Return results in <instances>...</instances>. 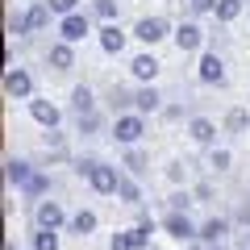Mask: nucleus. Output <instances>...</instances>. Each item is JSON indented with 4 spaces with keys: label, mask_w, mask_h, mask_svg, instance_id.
I'll list each match as a JSON object with an SVG mask.
<instances>
[{
    "label": "nucleus",
    "mask_w": 250,
    "mask_h": 250,
    "mask_svg": "<svg viewBox=\"0 0 250 250\" xmlns=\"http://www.w3.org/2000/svg\"><path fill=\"white\" fill-rule=\"evenodd\" d=\"M71 108H75V113H92V108H96L92 88H75V92H71Z\"/></svg>",
    "instance_id": "obj_20"
},
{
    "label": "nucleus",
    "mask_w": 250,
    "mask_h": 250,
    "mask_svg": "<svg viewBox=\"0 0 250 250\" xmlns=\"http://www.w3.org/2000/svg\"><path fill=\"white\" fill-rule=\"evenodd\" d=\"M34 250H59V233L38 225V233H34Z\"/></svg>",
    "instance_id": "obj_21"
},
{
    "label": "nucleus",
    "mask_w": 250,
    "mask_h": 250,
    "mask_svg": "<svg viewBox=\"0 0 250 250\" xmlns=\"http://www.w3.org/2000/svg\"><path fill=\"white\" fill-rule=\"evenodd\" d=\"M96 13H100L104 21H113V17H117V0H96Z\"/></svg>",
    "instance_id": "obj_31"
},
{
    "label": "nucleus",
    "mask_w": 250,
    "mask_h": 250,
    "mask_svg": "<svg viewBox=\"0 0 250 250\" xmlns=\"http://www.w3.org/2000/svg\"><path fill=\"white\" fill-rule=\"evenodd\" d=\"M46 188H50V184H46V175H34V179H29V188H25V196H42Z\"/></svg>",
    "instance_id": "obj_30"
},
{
    "label": "nucleus",
    "mask_w": 250,
    "mask_h": 250,
    "mask_svg": "<svg viewBox=\"0 0 250 250\" xmlns=\"http://www.w3.org/2000/svg\"><path fill=\"white\" fill-rule=\"evenodd\" d=\"M134 246H138V250L150 246V217H142V225L134 229Z\"/></svg>",
    "instance_id": "obj_27"
},
{
    "label": "nucleus",
    "mask_w": 250,
    "mask_h": 250,
    "mask_svg": "<svg viewBox=\"0 0 250 250\" xmlns=\"http://www.w3.org/2000/svg\"><path fill=\"white\" fill-rule=\"evenodd\" d=\"M134 38H138V42H146V46L163 42V38H167V21H163V17H142L134 25Z\"/></svg>",
    "instance_id": "obj_7"
},
{
    "label": "nucleus",
    "mask_w": 250,
    "mask_h": 250,
    "mask_svg": "<svg viewBox=\"0 0 250 250\" xmlns=\"http://www.w3.org/2000/svg\"><path fill=\"white\" fill-rule=\"evenodd\" d=\"M192 250H196V246H192Z\"/></svg>",
    "instance_id": "obj_38"
},
{
    "label": "nucleus",
    "mask_w": 250,
    "mask_h": 250,
    "mask_svg": "<svg viewBox=\"0 0 250 250\" xmlns=\"http://www.w3.org/2000/svg\"><path fill=\"white\" fill-rule=\"evenodd\" d=\"M188 134H192L196 146H217V125L208 121V117H192V121H188Z\"/></svg>",
    "instance_id": "obj_10"
},
{
    "label": "nucleus",
    "mask_w": 250,
    "mask_h": 250,
    "mask_svg": "<svg viewBox=\"0 0 250 250\" xmlns=\"http://www.w3.org/2000/svg\"><path fill=\"white\" fill-rule=\"evenodd\" d=\"M250 125V117H246V108H233L229 117H225V129H233V134H242V129H246Z\"/></svg>",
    "instance_id": "obj_26"
},
{
    "label": "nucleus",
    "mask_w": 250,
    "mask_h": 250,
    "mask_svg": "<svg viewBox=\"0 0 250 250\" xmlns=\"http://www.w3.org/2000/svg\"><path fill=\"white\" fill-rule=\"evenodd\" d=\"M46 21H50V4H34L21 21H9V29L13 34H34V29H42Z\"/></svg>",
    "instance_id": "obj_4"
},
{
    "label": "nucleus",
    "mask_w": 250,
    "mask_h": 250,
    "mask_svg": "<svg viewBox=\"0 0 250 250\" xmlns=\"http://www.w3.org/2000/svg\"><path fill=\"white\" fill-rule=\"evenodd\" d=\"M80 175H88V184L96 188L100 196H113L117 184H121V171L108 167V163H100V159H80Z\"/></svg>",
    "instance_id": "obj_1"
},
{
    "label": "nucleus",
    "mask_w": 250,
    "mask_h": 250,
    "mask_svg": "<svg viewBox=\"0 0 250 250\" xmlns=\"http://www.w3.org/2000/svg\"><path fill=\"white\" fill-rule=\"evenodd\" d=\"M192 9H196V13H208V9H217V4H213V0H192Z\"/></svg>",
    "instance_id": "obj_35"
},
{
    "label": "nucleus",
    "mask_w": 250,
    "mask_h": 250,
    "mask_svg": "<svg viewBox=\"0 0 250 250\" xmlns=\"http://www.w3.org/2000/svg\"><path fill=\"white\" fill-rule=\"evenodd\" d=\"M100 129V117H96V108L92 113H80V134H96Z\"/></svg>",
    "instance_id": "obj_28"
},
{
    "label": "nucleus",
    "mask_w": 250,
    "mask_h": 250,
    "mask_svg": "<svg viewBox=\"0 0 250 250\" xmlns=\"http://www.w3.org/2000/svg\"><path fill=\"white\" fill-rule=\"evenodd\" d=\"M200 80L205 83H221L225 80V62L217 54H200Z\"/></svg>",
    "instance_id": "obj_14"
},
{
    "label": "nucleus",
    "mask_w": 250,
    "mask_h": 250,
    "mask_svg": "<svg viewBox=\"0 0 250 250\" xmlns=\"http://www.w3.org/2000/svg\"><path fill=\"white\" fill-rule=\"evenodd\" d=\"M208 250H221V242H213V246H208Z\"/></svg>",
    "instance_id": "obj_37"
},
{
    "label": "nucleus",
    "mask_w": 250,
    "mask_h": 250,
    "mask_svg": "<svg viewBox=\"0 0 250 250\" xmlns=\"http://www.w3.org/2000/svg\"><path fill=\"white\" fill-rule=\"evenodd\" d=\"M225 233H229V221H225V217H208V221L200 225V238H205L208 246H213V242H221Z\"/></svg>",
    "instance_id": "obj_17"
},
{
    "label": "nucleus",
    "mask_w": 250,
    "mask_h": 250,
    "mask_svg": "<svg viewBox=\"0 0 250 250\" xmlns=\"http://www.w3.org/2000/svg\"><path fill=\"white\" fill-rule=\"evenodd\" d=\"M67 229H71L75 238H88V233L96 229V213H88V208H80V213H75L71 221H67Z\"/></svg>",
    "instance_id": "obj_16"
},
{
    "label": "nucleus",
    "mask_w": 250,
    "mask_h": 250,
    "mask_svg": "<svg viewBox=\"0 0 250 250\" xmlns=\"http://www.w3.org/2000/svg\"><path fill=\"white\" fill-rule=\"evenodd\" d=\"M34 221L42 225V229H59V225L67 221V213H62V205H59V200H38Z\"/></svg>",
    "instance_id": "obj_5"
},
{
    "label": "nucleus",
    "mask_w": 250,
    "mask_h": 250,
    "mask_svg": "<svg viewBox=\"0 0 250 250\" xmlns=\"http://www.w3.org/2000/svg\"><path fill=\"white\" fill-rule=\"evenodd\" d=\"M125 171L129 175H146V154L142 150H125Z\"/></svg>",
    "instance_id": "obj_23"
},
{
    "label": "nucleus",
    "mask_w": 250,
    "mask_h": 250,
    "mask_svg": "<svg viewBox=\"0 0 250 250\" xmlns=\"http://www.w3.org/2000/svg\"><path fill=\"white\" fill-rule=\"evenodd\" d=\"M142 134H146V121H142V113H125V117H117L113 121V138L121 146H134V142H142Z\"/></svg>",
    "instance_id": "obj_2"
},
{
    "label": "nucleus",
    "mask_w": 250,
    "mask_h": 250,
    "mask_svg": "<svg viewBox=\"0 0 250 250\" xmlns=\"http://www.w3.org/2000/svg\"><path fill=\"white\" fill-rule=\"evenodd\" d=\"M34 175H38V171L29 167L25 159H4V179H9V184H17L21 192L29 188V179H34Z\"/></svg>",
    "instance_id": "obj_9"
},
{
    "label": "nucleus",
    "mask_w": 250,
    "mask_h": 250,
    "mask_svg": "<svg viewBox=\"0 0 250 250\" xmlns=\"http://www.w3.org/2000/svg\"><path fill=\"white\" fill-rule=\"evenodd\" d=\"M159 92H154V83H150V88H142V92H134V108H138V113H154V108H159Z\"/></svg>",
    "instance_id": "obj_19"
},
{
    "label": "nucleus",
    "mask_w": 250,
    "mask_h": 250,
    "mask_svg": "<svg viewBox=\"0 0 250 250\" xmlns=\"http://www.w3.org/2000/svg\"><path fill=\"white\" fill-rule=\"evenodd\" d=\"M46 59H50L54 71H71V67H75V50H71V42H54Z\"/></svg>",
    "instance_id": "obj_12"
},
{
    "label": "nucleus",
    "mask_w": 250,
    "mask_h": 250,
    "mask_svg": "<svg viewBox=\"0 0 250 250\" xmlns=\"http://www.w3.org/2000/svg\"><path fill=\"white\" fill-rule=\"evenodd\" d=\"M83 34H88V17L67 13V17H62V25H59V38H62V42H80Z\"/></svg>",
    "instance_id": "obj_11"
},
{
    "label": "nucleus",
    "mask_w": 250,
    "mask_h": 250,
    "mask_svg": "<svg viewBox=\"0 0 250 250\" xmlns=\"http://www.w3.org/2000/svg\"><path fill=\"white\" fill-rule=\"evenodd\" d=\"M108 250H138L134 246V229H117L113 242H108Z\"/></svg>",
    "instance_id": "obj_25"
},
{
    "label": "nucleus",
    "mask_w": 250,
    "mask_h": 250,
    "mask_svg": "<svg viewBox=\"0 0 250 250\" xmlns=\"http://www.w3.org/2000/svg\"><path fill=\"white\" fill-rule=\"evenodd\" d=\"M163 225H167V233H171V238H179V242H192V238H200V229H196L192 221H188V213H179V208H171Z\"/></svg>",
    "instance_id": "obj_6"
},
{
    "label": "nucleus",
    "mask_w": 250,
    "mask_h": 250,
    "mask_svg": "<svg viewBox=\"0 0 250 250\" xmlns=\"http://www.w3.org/2000/svg\"><path fill=\"white\" fill-rule=\"evenodd\" d=\"M238 217H242V221L250 225V205H242V213H238Z\"/></svg>",
    "instance_id": "obj_36"
},
{
    "label": "nucleus",
    "mask_w": 250,
    "mask_h": 250,
    "mask_svg": "<svg viewBox=\"0 0 250 250\" xmlns=\"http://www.w3.org/2000/svg\"><path fill=\"white\" fill-rule=\"evenodd\" d=\"M9 250H13V246H9Z\"/></svg>",
    "instance_id": "obj_39"
},
{
    "label": "nucleus",
    "mask_w": 250,
    "mask_h": 250,
    "mask_svg": "<svg viewBox=\"0 0 250 250\" xmlns=\"http://www.w3.org/2000/svg\"><path fill=\"white\" fill-rule=\"evenodd\" d=\"M188 205H192L188 192H175V196H171V208H179V213H188Z\"/></svg>",
    "instance_id": "obj_33"
},
{
    "label": "nucleus",
    "mask_w": 250,
    "mask_h": 250,
    "mask_svg": "<svg viewBox=\"0 0 250 250\" xmlns=\"http://www.w3.org/2000/svg\"><path fill=\"white\" fill-rule=\"evenodd\" d=\"M117 196H121L125 205H138V200H142V196H138V184H134L129 175H121V184H117Z\"/></svg>",
    "instance_id": "obj_22"
},
{
    "label": "nucleus",
    "mask_w": 250,
    "mask_h": 250,
    "mask_svg": "<svg viewBox=\"0 0 250 250\" xmlns=\"http://www.w3.org/2000/svg\"><path fill=\"white\" fill-rule=\"evenodd\" d=\"M46 4H50V13H62V17H67V13H75L80 0H46Z\"/></svg>",
    "instance_id": "obj_29"
},
{
    "label": "nucleus",
    "mask_w": 250,
    "mask_h": 250,
    "mask_svg": "<svg viewBox=\"0 0 250 250\" xmlns=\"http://www.w3.org/2000/svg\"><path fill=\"white\" fill-rule=\"evenodd\" d=\"M129 71H134V80H142V83H150L154 75H159V59H154V54H138V59L129 62Z\"/></svg>",
    "instance_id": "obj_13"
},
{
    "label": "nucleus",
    "mask_w": 250,
    "mask_h": 250,
    "mask_svg": "<svg viewBox=\"0 0 250 250\" xmlns=\"http://www.w3.org/2000/svg\"><path fill=\"white\" fill-rule=\"evenodd\" d=\"M242 13V0H217V21H233Z\"/></svg>",
    "instance_id": "obj_24"
},
{
    "label": "nucleus",
    "mask_w": 250,
    "mask_h": 250,
    "mask_svg": "<svg viewBox=\"0 0 250 250\" xmlns=\"http://www.w3.org/2000/svg\"><path fill=\"white\" fill-rule=\"evenodd\" d=\"M208 163H213L217 171H225V167H229V150H217V146H213V159H208Z\"/></svg>",
    "instance_id": "obj_32"
},
{
    "label": "nucleus",
    "mask_w": 250,
    "mask_h": 250,
    "mask_svg": "<svg viewBox=\"0 0 250 250\" xmlns=\"http://www.w3.org/2000/svg\"><path fill=\"white\" fill-rule=\"evenodd\" d=\"M100 46H104V54H121L125 50V34L117 25H104L100 29Z\"/></svg>",
    "instance_id": "obj_18"
},
{
    "label": "nucleus",
    "mask_w": 250,
    "mask_h": 250,
    "mask_svg": "<svg viewBox=\"0 0 250 250\" xmlns=\"http://www.w3.org/2000/svg\"><path fill=\"white\" fill-rule=\"evenodd\" d=\"M167 179H171V184H179V179H184V163H171V167H167Z\"/></svg>",
    "instance_id": "obj_34"
},
{
    "label": "nucleus",
    "mask_w": 250,
    "mask_h": 250,
    "mask_svg": "<svg viewBox=\"0 0 250 250\" xmlns=\"http://www.w3.org/2000/svg\"><path fill=\"white\" fill-rule=\"evenodd\" d=\"M4 92H9L13 100H29V96H34V80H29L21 67H13V71L4 75Z\"/></svg>",
    "instance_id": "obj_8"
},
{
    "label": "nucleus",
    "mask_w": 250,
    "mask_h": 250,
    "mask_svg": "<svg viewBox=\"0 0 250 250\" xmlns=\"http://www.w3.org/2000/svg\"><path fill=\"white\" fill-rule=\"evenodd\" d=\"M29 117H34L38 125H46V129H59V121H62L59 104H50L46 96H29Z\"/></svg>",
    "instance_id": "obj_3"
},
{
    "label": "nucleus",
    "mask_w": 250,
    "mask_h": 250,
    "mask_svg": "<svg viewBox=\"0 0 250 250\" xmlns=\"http://www.w3.org/2000/svg\"><path fill=\"white\" fill-rule=\"evenodd\" d=\"M200 42H205V34H200V25H192V21L175 29V46L179 50H200Z\"/></svg>",
    "instance_id": "obj_15"
}]
</instances>
